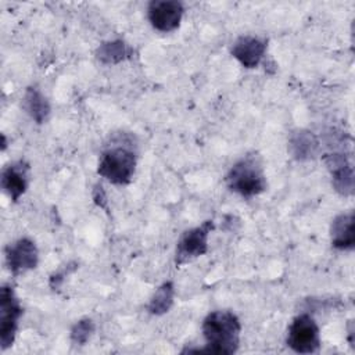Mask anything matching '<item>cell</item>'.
Listing matches in <instances>:
<instances>
[{"label":"cell","mask_w":355,"mask_h":355,"mask_svg":"<svg viewBox=\"0 0 355 355\" xmlns=\"http://www.w3.org/2000/svg\"><path fill=\"white\" fill-rule=\"evenodd\" d=\"M287 150L290 155L300 162L315 159L320 153L318 136L308 129H295L288 136Z\"/></svg>","instance_id":"7c38bea8"},{"label":"cell","mask_w":355,"mask_h":355,"mask_svg":"<svg viewBox=\"0 0 355 355\" xmlns=\"http://www.w3.org/2000/svg\"><path fill=\"white\" fill-rule=\"evenodd\" d=\"M175 301V284L171 280L164 282L151 295L147 311L154 316H162L169 312Z\"/></svg>","instance_id":"2e32d148"},{"label":"cell","mask_w":355,"mask_h":355,"mask_svg":"<svg viewBox=\"0 0 355 355\" xmlns=\"http://www.w3.org/2000/svg\"><path fill=\"white\" fill-rule=\"evenodd\" d=\"M22 313L24 308L14 288L3 284L0 290V345L3 351L14 344Z\"/></svg>","instance_id":"8992f818"},{"label":"cell","mask_w":355,"mask_h":355,"mask_svg":"<svg viewBox=\"0 0 355 355\" xmlns=\"http://www.w3.org/2000/svg\"><path fill=\"white\" fill-rule=\"evenodd\" d=\"M323 162L330 172L333 189L343 197L354 194L355 180L352 162L344 153H329L323 155Z\"/></svg>","instance_id":"9c48e42d"},{"label":"cell","mask_w":355,"mask_h":355,"mask_svg":"<svg viewBox=\"0 0 355 355\" xmlns=\"http://www.w3.org/2000/svg\"><path fill=\"white\" fill-rule=\"evenodd\" d=\"M268 42L263 37L243 35L234 40L230 47V54L236 58L240 65L247 69L257 68L265 57Z\"/></svg>","instance_id":"30bf717a"},{"label":"cell","mask_w":355,"mask_h":355,"mask_svg":"<svg viewBox=\"0 0 355 355\" xmlns=\"http://www.w3.org/2000/svg\"><path fill=\"white\" fill-rule=\"evenodd\" d=\"M6 265L14 276L32 270L39 263V251L33 240L21 237L6 247Z\"/></svg>","instance_id":"ba28073f"},{"label":"cell","mask_w":355,"mask_h":355,"mask_svg":"<svg viewBox=\"0 0 355 355\" xmlns=\"http://www.w3.org/2000/svg\"><path fill=\"white\" fill-rule=\"evenodd\" d=\"M137 165L136 153L126 146H111L105 148L97 164V173L115 186L129 184Z\"/></svg>","instance_id":"3957f363"},{"label":"cell","mask_w":355,"mask_h":355,"mask_svg":"<svg viewBox=\"0 0 355 355\" xmlns=\"http://www.w3.org/2000/svg\"><path fill=\"white\" fill-rule=\"evenodd\" d=\"M214 220H204L201 225L187 229L182 233L176 243L175 265L182 266L198 257H202L208 251V239L214 230Z\"/></svg>","instance_id":"5b68a950"},{"label":"cell","mask_w":355,"mask_h":355,"mask_svg":"<svg viewBox=\"0 0 355 355\" xmlns=\"http://www.w3.org/2000/svg\"><path fill=\"white\" fill-rule=\"evenodd\" d=\"M94 322L89 318H83V319H79L76 323H73V326L71 327V341L76 345H85L92 334L94 333Z\"/></svg>","instance_id":"e0dca14e"},{"label":"cell","mask_w":355,"mask_h":355,"mask_svg":"<svg viewBox=\"0 0 355 355\" xmlns=\"http://www.w3.org/2000/svg\"><path fill=\"white\" fill-rule=\"evenodd\" d=\"M93 200L100 208H107V196L101 184H96L93 190Z\"/></svg>","instance_id":"ac0fdd59"},{"label":"cell","mask_w":355,"mask_h":355,"mask_svg":"<svg viewBox=\"0 0 355 355\" xmlns=\"http://www.w3.org/2000/svg\"><path fill=\"white\" fill-rule=\"evenodd\" d=\"M286 344L297 354H315L319 351L320 330L311 313H300L291 320Z\"/></svg>","instance_id":"277c9868"},{"label":"cell","mask_w":355,"mask_h":355,"mask_svg":"<svg viewBox=\"0 0 355 355\" xmlns=\"http://www.w3.org/2000/svg\"><path fill=\"white\" fill-rule=\"evenodd\" d=\"M21 107L36 123H43L50 114V103L36 86L26 87Z\"/></svg>","instance_id":"5bb4252c"},{"label":"cell","mask_w":355,"mask_h":355,"mask_svg":"<svg viewBox=\"0 0 355 355\" xmlns=\"http://www.w3.org/2000/svg\"><path fill=\"white\" fill-rule=\"evenodd\" d=\"M355 216L354 212L338 214L330 225V241L338 251H352L355 247Z\"/></svg>","instance_id":"4fadbf2b"},{"label":"cell","mask_w":355,"mask_h":355,"mask_svg":"<svg viewBox=\"0 0 355 355\" xmlns=\"http://www.w3.org/2000/svg\"><path fill=\"white\" fill-rule=\"evenodd\" d=\"M1 189L12 202H17L29 186V165L25 161H15L1 172Z\"/></svg>","instance_id":"8fae6325"},{"label":"cell","mask_w":355,"mask_h":355,"mask_svg":"<svg viewBox=\"0 0 355 355\" xmlns=\"http://www.w3.org/2000/svg\"><path fill=\"white\" fill-rule=\"evenodd\" d=\"M184 7L178 0H153L147 6V18L159 32H173L180 26Z\"/></svg>","instance_id":"52a82bcc"},{"label":"cell","mask_w":355,"mask_h":355,"mask_svg":"<svg viewBox=\"0 0 355 355\" xmlns=\"http://www.w3.org/2000/svg\"><path fill=\"white\" fill-rule=\"evenodd\" d=\"M204 348H187L183 352H208L230 355L239 349L241 323L237 315L227 309L209 312L202 320Z\"/></svg>","instance_id":"6da1fadb"},{"label":"cell","mask_w":355,"mask_h":355,"mask_svg":"<svg viewBox=\"0 0 355 355\" xmlns=\"http://www.w3.org/2000/svg\"><path fill=\"white\" fill-rule=\"evenodd\" d=\"M132 54V47L121 39L104 42L96 50V58L107 65H114L121 61H125L130 58Z\"/></svg>","instance_id":"9a60e30c"},{"label":"cell","mask_w":355,"mask_h":355,"mask_svg":"<svg viewBox=\"0 0 355 355\" xmlns=\"http://www.w3.org/2000/svg\"><path fill=\"white\" fill-rule=\"evenodd\" d=\"M230 191L243 198L259 196L266 190V175L258 155L248 154L234 162L225 178Z\"/></svg>","instance_id":"7a4b0ae2"}]
</instances>
